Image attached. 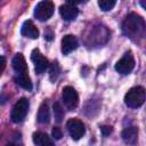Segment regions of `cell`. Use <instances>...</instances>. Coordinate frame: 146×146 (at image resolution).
<instances>
[{
	"label": "cell",
	"instance_id": "obj_1",
	"mask_svg": "<svg viewBox=\"0 0 146 146\" xmlns=\"http://www.w3.org/2000/svg\"><path fill=\"white\" fill-rule=\"evenodd\" d=\"M122 31L130 39H143L145 35L144 18L135 13L129 14L122 23Z\"/></svg>",
	"mask_w": 146,
	"mask_h": 146
},
{
	"label": "cell",
	"instance_id": "obj_2",
	"mask_svg": "<svg viewBox=\"0 0 146 146\" xmlns=\"http://www.w3.org/2000/svg\"><path fill=\"white\" fill-rule=\"evenodd\" d=\"M145 97H146V91L144 87L137 86L131 88L124 96V103L128 107L130 108H138L140 107L144 102H145Z\"/></svg>",
	"mask_w": 146,
	"mask_h": 146
},
{
	"label": "cell",
	"instance_id": "obj_3",
	"mask_svg": "<svg viewBox=\"0 0 146 146\" xmlns=\"http://www.w3.org/2000/svg\"><path fill=\"white\" fill-rule=\"evenodd\" d=\"M29 107H30V103L26 98H21L17 100V103L14 105L13 110H11V114H10V119L13 122L15 123H19L22 122L26 114H27V111H29Z\"/></svg>",
	"mask_w": 146,
	"mask_h": 146
},
{
	"label": "cell",
	"instance_id": "obj_4",
	"mask_svg": "<svg viewBox=\"0 0 146 146\" xmlns=\"http://www.w3.org/2000/svg\"><path fill=\"white\" fill-rule=\"evenodd\" d=\"M54 9L55 7L51 1H40L34 8V16L41 22L48 21L52 16Z\"/></svg>",
	"mask_w": 146,
	"mask_h": 146
},
{
	"label": "cell",
	"instance_id": "obj_5",
	"mask_svg": "<svg viewBox=\"0 0 146 146\" xmlns=\"http://www.w3.org/2000/svg\"><path fill=\"white\" fill-rule=\"evenodd\" d=\"M62 98H63L65 106L70 111H73L76 108L79 104V95L73 87H70V86L64 87L63 92H62Z\"/></svg>",
	"mask_w": 146,
	"mask_h": 146
},
{
	"label": "cell",
	"instance_id": "obj_6",
	"mask_svg": "<svg viewBox=\"0 0 146 146\" xmlns=\"http://www.w3.org/2000/svg\"><path fill=\"white\" fill-rule=\"evenodd\" d=\"M135 67V58L130 51L125 52L115 64V70L121 74H129Z\"/></svg>",
	"mask_w": 146,
	"mask_h": 146
},
{
	"label": "cell",
	"instance_id": "obj_7",
	"mask_svg": "<svg viewBox=\"0 0 146 146\" xmlns=\"http://www.w3.org/2000/svg\"><path fill=\"white\" fill-rule=\"evenodd\" d=\"M66 127H67L70 136L74 140H79L80 138H82V136L86 132L84 124L79 119H70L67 121V123H66Z\"/></svg>",
	"mask_w": 146,
	"mask_h": 146
},
{
	"label": "cell",
	"instance_id": "obj_8",
	"mask_svg": "<svg viewBox=\"0 0 146 146\" xmlns=\"http://www.w3.org/2000/svg\"><path fill=\"white\" fill-rule=\"evenodd\" d=\"M31 60L34 63V70H35V73H38V74L43 73L48 67V59L40 52V50L38 48L32 50Z\"/></svg>",
	"mask_w": 146,
	"mask_h": 146
},
{
	"label": "cell",
	"instance_id": "obj_9",
	"mask_svg": "<svg viewBox=\"0 0 146 146\" xmlns=\"http://www.w3.org/2000/svg\"><path fill=\"white\" fill-rule=\"evenodd\" d=\"M11 65L14 71L16 72V75H21V74H27L29 70H27V64L26 60L24 58V56L22 54H16L11 60Z\"/></svg>",
	"mask_w": 146,
	"mask_h": 146
},
{
	"label": "cell",
	"instance_id": "obj_10",
	"mask_svg": "<svg viewBox=\"0 0 146 146\" xmlns=\"http://www.w3.org/2000/svg\"><path fill=\"white\" fill-rule=\"evenodd\" d=\"M59 14L64 21H74L79 15V9L73 5L65 3L59 7Z\"/></svg>",
	"mask_w": 146,
	"mask_h": 146
},
{
	"label": "cell",
	"instance_id": "obj_11",
	"mask_svg": "<svg viewBox=\"0 0 146 146\" xmlns=\"http://www.w3.org/2000/svg\"><path fill=\"white\" fill-rule=\"evenodd\" d=\"M78 47V40L73 34H66L62 39V52L64 55H68Z\"/></svg>",
	"mask_w": 146,
	"mask_h": 146
},
{
	"label": "cell",
	"instance_id": "obj_12",
	"mask_svg": "<svg viewBox=\"0 0 146 146\" xmlns=\"http://www.w3.org/2000/svg\"><path fill=\"white\" fill-rule=\"evenodd\" d=\"M21 33H22V35L30 38V39H36L39 36V31H38L36 26L30 19H27L23 23V25L21 27Z\"/></svg>",
	"mask_w": 146,
	"mask_h": 146
},
{
	"label": "cell",
	"instance_id": "obj_13",
	"mask_svg": "<svg viewBox=\"0 0 146 146\" xmlns=\"http://www.w3.org/2000/svg\"><path fill=\"white\" fill-rule=\"evenodd\" d=\"M32 140L36 146H55L54 140L44 132H34L32 136Z\"/></svg>",
	"mask_w": 146,
	"mask_h": 146
},
{
	"label": "cell",
	"instance_id": "obj_14",
	"mask_svg": "<svg viewBox=\"0 0 146 146\" xmlns=\"http://www.w3.org/2000/svg\"><path fill=\"white\" fill-rule=\"evenodd\" d=\"M122 139L127 144H135L138 139V129L136 127H128L122 131Z\"/></svg>",
	"mask_w": 146,
	"mask_h": 146
},
{
	"label": "cell",
	"instance_id": "obj_15",
	"mask_svg": "<svg viewBox=\"0 0 146 146\" xmlns=\"http://www.w3.org/2000/svg\"><path fill=\"white\" fill-rule=\"evenodd\" d=\"M50 120V112H49V106L47 102H43L40 105L39 112H38V121L40 123H48Z\"/></svg>",
	"mask_w": 146,
	"mask_h": 146
},
{
	"label": "cell",
	"instance_id": "obj_16",
	"mask_svg": "<svg viewBox=\"0 0 146 146\" xmlns=\"http://www.w3.org/2000/svg\"><path fill=\"white\" fill-rule=\"evenodd\" d=\"M15 82L21 86L23 89L25 90H32V82H31V79L29 76V74H21V75H15Z\"/></svg>",
	"mask_w": 146,
	"mask_h": 146
},
{
	"label": "cell",
	"instance_id": "obj_17",
	"mask_svg": "<svg viewBox=\"0 0 146 146\" xmlns=\"http://www.w3.org/2000/svg\"><path fill=\"white\" fill-rule=\"evenodd\" d=\"M52 108H54V115H55L56 121H57L58 123L62 122V120L64 119V110H63L62 105H60L58 102H56V103L54 104Z\"/></svg>",
	"mask_w": 146,
	"mask_h": 146
},
{
	"label": "cell",
	"instance_id": "obj_18",
	"mask_svg": "<svg viewBox=\"0 0 146 146\" xmlns=\"http://www.w3.org/2000/svg\"><path fill=\"white\" fill-rule=\"evenodd\" d=\"M59 73H60V67H59V65H58L57 62H54V63L50 65V70H49L50 80H51L52 82H55V81L57 80Z\"/></svg>",
	"mask_w": 146,
	"mask_h": 146
},
{
	"label": "cell",
	"instance_id": "obj_19",
	"mask_svg": "<svg viewBox=\"0 0 146 146\" xmlns=\"http://www.w3.org/2000/svg\"><path fill=\"white\" fill-rule=\"evenodd\" d=\"M116 1L115 0H99L98 1V6L102 10L104 11H108L111 9H113V7L115 6Z\"/></svg>",
	"mask_w": 146,
	"mask_h": 146
},
{
	"label": "cell",
	"instance_id": "obj_20",
	"mask_svg": "<svg viewBox=\"0 0 146 146\" xmlns=\"http://www.w3.org/2000/svg\"><path fill=\"white\" fill-rule=\"evenodd\" d=\"M51 133H52V137H54L55 139H57V140H59V139L63 137V132H62V130H60L58 127H54Z\"/></svg>",
	"mask_w": 146,
	"mask_h": 146
},
{
	"label": "cell",
	"instance_id": "obj_21",
	"mask_svg": "<svg viewBox=\"0 0 146 146\" xmlns=\"http://www.w3.org/2000/svg\"><path fill=\"white\" fill-rule=\"evenodd\" d=\"M100 131H102L103 136H108L112 132V127H110V125H103V127H100Z\"/></svg>",
	"mask_w": 146,
	"mask_h": 146
},
{
	"label": "cell",
	"instance_id": "obj_22",
	"mask_svg": "<svg viewBox=\"0 0 146 146\" xmlns=\"http://www.w3.org/2000/svg\"><path fill=\"white\" fill-rule=\"evenodd\" d=\"M5 67H6V58L3 56H0V74L2 73Z\"/></svg>",
	"mask_w": 146,
	"mask_h": 146
},
{
	"label": "cell",
	"instance_id": "obj_23",
	"mask_svg": "<svg viewBox=\"0 0 146 146\" xmlns=\"http://www.w3.org/2000/svg\"><path fill=\"white\" fill-rule=\"evenodd\" d=\"M52 36H54V33H52V31L50 30V29H48L47 31H44V38L47 39V40H51L52 39Z\"/></svg>",
	"mask_w": 146,
	"mask_h": 146
},
{
	"label": "cell",
	"instance_id": "obj_24",
	"mask_svg": "<svg viewBox=\"0 0 146 146\" xmlns=\"http://www.w3.org/2000/svg\"><path fill=\"white\" fill-rule=\"evenodd\" d=\"M6 146H15L14 144H8V145H6Z\"/></svg>",
	"mask_w": 146,
	"mask_h": 146
}]
</instances>
